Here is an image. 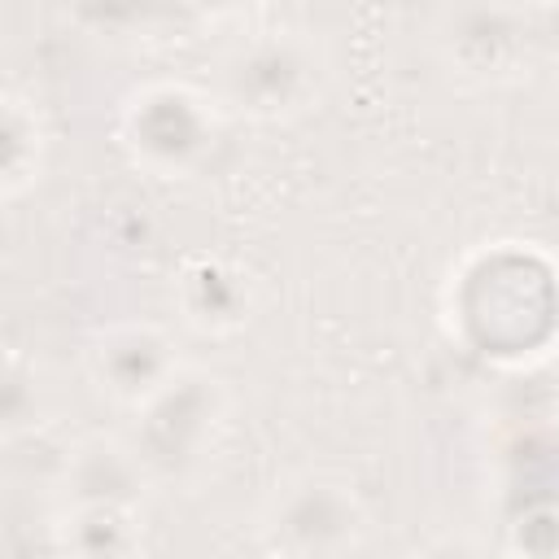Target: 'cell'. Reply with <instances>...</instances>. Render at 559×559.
Returning <instances> with one entry per match:
<instances>
[{
	"mask_svg": "<svg viewBox=\"0 0 559 559\" xmlns=\"http://www.w3.org/2000/svg\"><path fill=\"white\" fill-rule=\"evenodd\" d=\"M4 559H70L61 515H13L4 533Z\"/></svg>",
	"mask_w": 559,
	"mask_h": 559,
	"instance_id": "cell-11",
	"label": "cell"
},
{
	"mask_svg": "<svg viewBox=\"0 0 559 559\" xmlns=\"http://www.w3.org/2000/svg\"><path fill=\"white\" fill-rule=\"evenodd\" d=\"M183 367L188 362L179 354V341L162 323H114L96 332L87 349L96 389L127 411H140L148 397H157Z\"/></svg>",
	"mask_w": 559,
	"mask_h": 559,
	"instance_id": "cell-6",
	"label": "cell"
},
{
	"mask_svg": "<svg viewBox=\"0 0 559 559\" xmlns=\"http://www.w3.org/2000/svg\"><path fill=\"white\" fill-rule=\"evenodd\" d=\"M61 515V537L70 559H135L140 555V511L135 507H70Z\"/></svg>",
	"mask_w": 559,
	"mask_h": 559,
	"instance_id": "cell-9",
	"label": "cell"
},
{
	"mask_svg": "<svg viewBox=\"0 0 559 559\" xmlns=\"http://www.w3.org/2000/svg\"><path fill=\"white\" fill-rule=\"evenodd\" d=\"M323 87H328V57L319 39L301 26H271L240 35L214 61L218 105L258 122H288L310 114Z\"/></svg>",
	"mask_w": 559,
	"mask_h": 559,
	"instance_id": "cell-1",
	"label": "cell"
},
{
	"mask_svg": "<svg viewBox=\"0 0 559 559\" xmlns=\"http://www.w3.org/2000/svg\"><path fill=\"white\" fill-rule=\"evenodd\" d=\"M39 432V406H35V367L22 362L17 354H9L4 367V437L22 441Z\"/></svg>",
	"mask_w": 559,
	"mask_h": 559,
	"instance_id": "cell-12",
	"label": "cell"
},
{
	"mask_svg": "<svg viewBox=\"0 0 559 559\" xmlns=\"http://www.w3.org/2000/svg\"><path fill=\"white\" fill-rule=\"evenodd\" d=\"M157 489L127 437H83L70 441V454L61 463V476L52 485L61 511L70 507H135Z\"/></svg>",
	"mask_w": 559,
	"mask_h": 559,
	"instance_id": "cell-7",
	"label": "cell"
},
{
	"mask_svg": "<svg viewBox=\"0 0 559 559\" xmlns=\"http://www.w3.org/2000/svg\"><path fill=\"white\" fill-rule=\"evenodd\" d=\"M227 411H231V393H227L223 376L192 367V362L157 397H148L140 411H131L135 424H131L127 441L135 445L148 480L153 485H192L218 450Z\"/></svg>",
	"mask_w": 559,
	"mask_h": 559,
	"instance_id": "cell-2",
	"label": "cell"
},
{
	"mask_svg": "<svg viewBox=\"0 0 559 559\" xmlns=\"http://www.w3.org/2000/svg\"><path fill=\"white\" fill-rule=\"evenodd\" d=\"M533 39V13L515 4H454L432 17L437 57L467 83H507L524 74Z\"/></svg>",
	"mask_w": 559,
	"mask_h": 559,
	"instance_id": "cell-5",
	"label": "cell"
},
{
	"mask_svg": "<svg viewBox=\"0 0 559 559\" xmlns=\"http://www.w3.org/2000/svg\"><path fill=\"white\" fill-rule=\"evenodd\" d=\"M511 555L524 559H559V507H533L520 515Z\"/></svg>",
	"mask_w": 559,
	"mask_h": 559,
	"instance_id": "cell-13",
	"label": "cell"
},
{
	"mask_svg": "<svg viewBox=\"0 0 559 559\" xmlns=\"http://www.w3.org/2000/svg\"><path fill=\"white\" fill-rule=\"evenodd\" d=\"M175 306L188 328L227 336L253 314V280L227 258H192L175 280Z\"/></svg>",
	"mask_w": 559,
	"mask_h": 559,
	"instance_id": "cell-8",
	"label": "cell"
},
{
	"mask_svg": "<svg viewBox=\"0 0 559 559\" xmlns=\"http://www.w3.org/2000/svg\"><path fill=\"white\" fill-rule=\"evenodd\" d=\"M493 559H524V555H511V550H502V555H493Z\"/></svg>",
	"mask_w": 559,
	"mask_h": 559,
	"instance_id": "cell-15",
	"label": "cell"
},
{
	"mask_svg": "<svg viewBox=\"0 0 559 559\" xmlns=\"http://www.w3.org/2000/svg\"><path fill=\"white\" fill-rule=\"evenodd\" d=\"M411 559H493L472 533H437L411 550Z\"/></svg>",
	"mask_w": 559,
	"mask_h": 559,
	"instance_id": "cell-14",
	"label": "cell"
},
{
	"mask_svg": "<svg viewBox=\"0 0 559 559\" xmlns=\"http://www.w3.org/2000/svg\"><path fill=\"white\" fill-rule=\"evenodd\" d=\"M0 135H4L0 188H4V201H13L39 179V166H44V122H39V109L17 87L4 92V127H0Z\"/></svg>",
	"mask_w": 559,
	"mask_h": 559,
	"instance_id": "cell-10",
	"label": "cell"
},
{
	"mask_svg": "<svg viewBox=\"0 0 559 559\" xmlns=\"http://www.w3.org/2000/svg\"><path fill=\"white\" fill-rule=\"evenodd\" d=\"M122 144L148 175L175 179L205 166L218 140V96L192 83H140L122 100Z\"/></svg>",
	"mask_w": 559,
	"mask_h": 559,
	"instance_id": "cell-3",
	"label": "cell"
},
{
	"mask_svg": "<svg viewBox=\"0 0 559 559\" xmlns=\"http://www.w3.org/2000/svg\"><path fill=\"white\" fill-rule=\"evenodd\" d=\"M362 498L336 472H297L262 507V537L288 559H332L362 533Z\"/></svg>",
	"mask_w": 559,
	"mask_h": 559,
	"instance_id": "cell-4",
	"label": "cell"
}]
</instances>
